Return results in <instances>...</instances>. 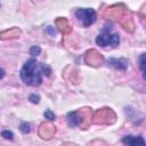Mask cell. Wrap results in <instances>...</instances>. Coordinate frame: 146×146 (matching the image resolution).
I'll return each mask as SVG.
<instances>
[{"mask_svg": "<svg viewBox=\"0 0 146 146\" xmlns=\"http://www.w3.org/2000/svg\"><path fill=\"white\" fill-rule=\"evenodd\" d=\"M5 76V71L2 68H0V79H2Z\"/></svg>", "mask_w": 146, "mask_h": 146, "instance_id": "cell-13", "label": "cell"}, {"mask_svg": "<svg viewBox=\"0 0 146 146\" xmlns=\"http://www.w3.org/2000/svg\"><path fill=\"white\" fill-rule=\"evenodd\" d=\"M108 65L115 67V68H119L121 71H124L128 68V65H129V62L128 59L125 58H111L108 59Z\"/></svg>", "mask_w": 146, "mask_h": 146, "instance_id": "cell-4", "label": "cell"}, {"mask_svg": "<svg viewBox=\"0 0 146 146\" xmlns=\"http://www.w3.org/2000/svg\"><path fill=\"white\" fill-rule=\"evenodd\" d=\"M29 100L33 104H38L40 102V96L39 95H35V94H32L30 97H29Z\"/></svg>", "mask_w": 146, "mask_h": 146, "instance_id": "cell-12", "label": "cell"}, {"mask_svg": "<svg viewBox=\"0 0 146 146\" xmlns=\"http://www.w3.org/2000/svg\"><path fill=\"white\" fill-rule=\"evenodd\" d=\"M83 121V115L81 116L79 114V112H70L67 114V122L70 124V127H76L80 125Z\"/></svg>", "mask_w": 146, "mask_h": 146, "instance_id": "cell-5", "label": "cell"}, {"mask_svg": "<svg viewBox=\"0 0 146 146\" xmlns=\"http://www.w3.org/2000/svg\"><path fill=\"white\" fill-rule=\"evenodd\" d=\"M43 75H50V68L44 64L38 63L34 58L26 60L21 70V78L27 86H40Z\"/></svg>", "mask_w": 146, "mask_h": 146, "instance_id": "cell-1", "label": "cell"}, {"mask_svg": "<svg viewBox=\"0 0 146 146\" xmlns=\"http://www.w3.org/2000/svg\"><path fill=\"white\" fill-rule=\"evenodd\" d=\"M139 68L143 73V75L145 76V54H141L139 57Z\"/></svg>", "mask_w": 146, "mask_h": 146, "instance_id": "cell-8", "label": "cell"}, {"mask_svg": "<svg viewBox=\"0 0 146 146\" xmlns=\"http://www.w3.org/2000/svg\"><path fill=\"white\" fill-rule=\"evenodd\" d=\"M123 144L127 145H145V140L141 137H135V136H125L122 139Z\"/></svg>", "mask_w": 146, "mask_h": 146, "instance_id": "cell-6", "label": "cell"}, {"mask_svg": "<svg viewBox=\"0 0 146 146\" xmlns=\"http://www.w3.org/2000/svg\"><path fill=\"white\" fill-rule=\"evenodd\" d=\"M43 115H44V117L47 119V120H49V121H54L55 120V117H56V115L50 111V110H47V111H44V113H43Z\"/></svg>", "mask_w": 146, "mask_h": 146, "instance_id": "cell-10", "label": "cell"}, {"mask_svg": "<svg viewBox=\"0 0 146 146\" xmlns=\"http://www.w3.org/2000/svg\"><path fill=\"white\" fill-rule=\"evenodd\" d=\"M96 43L100 47H106L110 44L112 47H116L120 43V38L116 33H111L108 29H105L96 38Z\"/></svg>", "mask_w": 146, "mask_h": 146, "instance_id": "cell-2", "label": "cell"}, {"mask_svg": "<svg viewBox=\"0 0 146 146\" xmlns=\"http://www.w3.org/2000/svg\"><path fill=\"white\" fill-rule=\"evenodd\" d=\"M1 136H2L5 139H9V140H11V139L14 138V133H13L11 131H9V130H3V131L1 132Z\"/></svg>", "mask_w": 146, "mask_h": 146, "instance_id": "cell-11", "label": "cell"}, {"mask_svg": "<svg viewBox=\"0 0 146 146\" xmlns=\"http://www.w3.org/2000/svg\"><path fill=\"white\" fill-rule=\"evenodd\" d=\"M19 130L23 132V133H29L31 131V125L30 123L27 122H22L21 125H19Z\"/></svg>", "mask_w": 146, "mask_h": 146, "instance_id": "cell-7", "label": "cell"}, {"mask_svg": "<svg viewBox=\"0 0 146 146\" xmlns=\"http://www.w3.org/2000/svg\"><path fill=\"white\" fill-rule=\"evenodd\" d=\"M76 16L82 22V24L84 26H89L91 25L95 21H96V13L94 9L91 8H86V9H79L76 11Z\"/></svg>", "mask_w": 146, "mask_h": 146, "instance_id": "cell-3", "label": "cell"}, {"mask_svg": "<svg viewBox=\"0 0 146 146\" xmlns=\"http://www.w3.org/2000/svg\"><path fill=\"white\" fill-rule=\"evenodd\" d=\"M40 52H41V48L39 46H32L30 49V54L32 56H38V55H40Z\"/></svg>", "mask_w": 146, "mask_h": 146, "instance_id": "cell-9", "label": "cell"}]
</instances>
